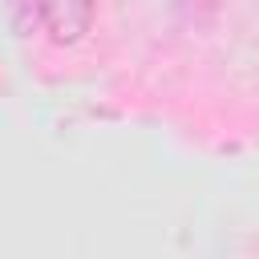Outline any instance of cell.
<instances>
[{"label":"cell","instance_id":"obj_1","mask_svg":"<svg viewBox=\"0 0 259 259\" xmlns=\"http://www.w3.org/2000/svg\"><path fill=\"white\" fill-rule=\"evenodd\" d=\"M36 12L57 45H77L93 24V0H36Z\"/></svg>","mask_w":259,"mask_h":259},{"label":"cell","instance_id":"obj_2","mask_svg":"<svg viewBox=\"0 0 259 259\" xmlns=\"http://www.w3.org/2000/svg\"><path fill=\"white\" fill-rule=\"evenodd\" d=\"M182 4H194V8H214L219 0H182Z\"/></svg>","mask_w":259,"mask_h":259}]
</instances>
